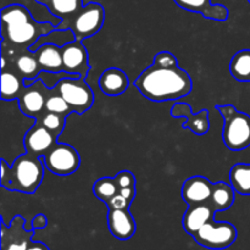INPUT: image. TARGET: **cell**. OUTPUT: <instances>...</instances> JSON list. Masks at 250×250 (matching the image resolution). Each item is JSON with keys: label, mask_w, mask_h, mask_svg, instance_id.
<instances>
[{"label": "cell", "mask_w": 250, "mask_h": 250, "mask_svg": "<svg viewBox=\"0 0 250 250\" xmlns=\"http://www.w3.org/2000/svg\"><path fill=\"white\" fill-rule=\"evenodd\" d=\"M119 185H117L116 180L110 177H103L100 180L95 181L94 186H93V192L97 198H99L103 202H107L111 199L114 195L119 193Z\"/></svg>", "instance_id": "obj_26"}, {"label": "cell", "mask_w": 250, "mask_h": 250, "mask_svg": "<svg viewBox=\"0 0 250 250\" xmlns=\"http://www.w3.org/2000/svg\"><path fill=\"white\" fill-rule=\"evenodd\" d=\"M105 204H106V207L109 208V210H122V209H128L131 203H129L124 195L117 193V194L114 195L111 199L105 202Z\"/></svg>", "instance_id": "obj_33"}, {"label": "cell", "mask_w": 250, "mask_h": 250, "mask_svg": "<svg viewBox=\"0 0 250 250\" xmlns=\"http://www.w3.org/2000/svg\"><path fill=\"white\" fill-rule=\"evenodd\" d=\"M56 138L58 137L46 129L43 125L36 122V125L24 134V150L34 156H43L55 146Z\"/></svg>", "instance_id": "obj_12"}, {"label": "cell", "mask_w": 250, "mask_h": 250, "mask_svg": "<svg viewBox=\"0 0 250 250\" xmlns=\"http://www.w3.org/2000/svg\"><path fill=\"white\" fill-rule=\"evenodd\" d=\"M187 116H189V121H188L187 124L183 125L185 128H189L190 131L197 133L198 136H203V134H205L209 131V112H208L207 110H202V111L198 112L197 115H193L189 106L188 107Z\"/></svg>", "instance_id": "obj_27"}, {"label": "cell", "mask_w": 250, "mask_h": 250, "mask_svg": "<svg viewBox=\"0 0 250 250\" xmlns=\"http://www.w3.org/2000/svg\"><path fill=\"white\" fill-rule=\"evenodd\" d=\"M76 41L75 32L71 28L66 29H59L55 28L54 31L49 32V33L42 36L31 48L28 49L29 51H37L41 46L45 45V44H53V45L59 46V48H63L67 44L72 43Z\"/></svg>", "instance_id": "obj_20"}, {"label": "cell", "mask_w": 250, "mask_h": 250, "mask_svg": "<svg viewBox=\"0 0 250 250\" xmlns=\"http://www.w3.org/2000/svg\"><path fill=\"white\" fill-rule=\"evenodd\" d=\"M34 229H24V219L15 216L10 227L1 222V250H27L32 243Z\"/></svg>", "instance_id": "obj_10"}, {"label": "cell", "mask_w": 250, "mask_h": 250, "mask_svg": "<svg viewBox=\"0 0 250 250\" xmlns=\"http://www.w3.org/2000/svg\"><path fill=\"white\" fill-rule=\"evenodd\" d=\"M105 20V10L98 2H89L84 5L70 22L59 29L71 28L75 32L77 41H83L84 38L94 36L100 31Z\"/></svg>", "instance_id": "obj_5"}, {"label": "cell", "mask_w": 250, "mask_h": 250, "mask_svg": "<svg viewBox=\"0 0 250 250\" xmlns=\"http://www.w3.org/2000/svg\"><path fill=\"white\" fill-rule=\"evenodd\" d=\"M176 4L182 9L192 12H199L207 19L225 21L229 11L222 5H212L210 0H175Z\"/></svg>", "instance_id": "obj_17"}, {"label": "cell", "mask_w": 250, "mask_h": 250, "mask_svg": "<svg viewBox=\"0 0 250 250\" xmlns=\"http://www.w3.org/2000/svg\"><path fill=\"white\" fill-rule=\"evenodd\" d=\"M50 22H38L29 10L21 4H9L1 7L2 41L11 46L29 49L42 36L54 31Z\"/></svg>", "instance_id": "obj_2"}, {"label": "cell", "mask_w": 250, "mask_h": 250, "mask_svg": "<svg viewBox=\"0 0 250 250\" xmlns=\"http://www.w3.org/2000/svg\"><path fill=\"white\" fill-rule=\"evenodd\" d=\"M134 85L144 98L153 102L178 100L192 92V78L185 70L151 65L134 81Z\"/></svg>", "instance_id": "obj_1"}, {"label": "cell", "mask_w": 250, "mask_h": 250, "mask_svg": "<svg viewBox=\"0 0 250 250\" xmlns=\"http://www.w3.org/2000/svg\"><path fill=\"white\" fill-rule=\"evenodd\" d=\"M153 65L159 66V67H176L178 66V61L173 54L168 51H161L155 55Z\"/></svg>", "instance_id": "obj_31"}, {"label": "cell", "mask_w": 250, "mask_h": 250, "mask_svg": "<svg viewBox=\"0 0 250 250\" xmlns=\"http://www.w3.org/2000/svg\"><path fill=\"white\" fill-rule=\"evenodd\" d=\"M45 111L54 112V114L61 115V116L65 117H67L68 115H71L73 112L70 105L67 104V102L55 89L50 90L48 97H46Z\"/></svg>", "instance_id": "obj_28"}, {"label": "cell", "mask_w": 250, "mask_h": 250, "mask_svg": "<svg viewBox=\"0 0 250 250\" xmlns=\"http://www.w3.org/2000/svg\"><path fill=\"white\" fill-rule=\"evenodd\" d=\"M249 2H250V0H249Z\"/></svg>", "instance_id": "obj_37"}, {"label": "cell", "mask_w": 250, "mask_h": 250, "mask_svg": "<svg viewBox=\"0 0 250 250\" xmlns=\"http://www.w3.org/2000/svg\"><path fill=\"white\" fill-rule=\"evenodd\" d=\"M15 65H16V68L20 72V75L23 78H32V80H36L38 73L42 71V67L41 65H39L36 54H34L33 51L29 50L28 53L20 54V55L17 56L16 61H15Z\"/></svg>", "instance_id": "obj_25"}, {"label": "cell", "mask_w": 250, "mask_h": 250, "mask_svg": "<svg viewBox=\"0 0 250 250\" xmlns=\"http://www.w3.org/2000/svg\"><path fill=\"white\" fill-rule=\"evenodd\" d=\"M61 51H62L63 71L78 75L82 78L87 77L90 66L88 61V51L83 46L82 41L76 39L75 42L61 48Z\"/></svg>", "instance_id": "obj_11"}, {"label": "cell", "mask_w": 250, "mask_h": 250, "mask_svg": "<svg viewBox=\"0 0 250 250\" xmlns=\"http://www.w3.org/2000/svg\"><path fill=\"white\" fill-rule=\"evenodd\" d=\"M50 90L44 85L41 80H34V83L29 87H24L23 92L17 99L19 109L26 116L38 120L45 110L46 94Z\"/></svg>", "instance_id": "obj_9"}, {"label": "cell", "mask_w": 250, "mask_h": 250, "mask_svg": "<svg viewBox=\"0 0 250 250\" xmlns=\"http://www.w3.org/2000/svg\"><path fill=\"white\" fill-rule=\"evenodd\" d=\"M46 6L56 17L62 20L60 23L62 24L70 21L84 5L82 4V0H49Z\"/></svg>", "instance_id": "obj_23"}, {"label": "cell", "mask_w": 250, "mask_h": 250, "mask_svg": "<svg viewBox=\"0 0 250 250\" xmlns=\"http://www.w3.org/2000/svg\"><path fill=\"white\" fill-rule=\"evenodd\" d=\"M234 192L236 190L231 185H227L225 182L215 183L209 202L215 212L227 210L232 207V204L234 203Z\"/></svg>", "instance_id": "obj_19"}, {"label": "cell", "mask_w": 250, "mask_h": 250, "mask_svg": "<svg viewBox=\"0 0 250 250\" xmlns=\"http://www.w3.org/2000/svg\"><path fill=\"white\" fill-rule=\"evenodd\" d=\"M27 250H49V248L42 242H32Z\"/></svg>", "instance_id": "obj_36"}, {"label": "cell", "mask_w": 250, "mask_h": 250, "mask_svg": "<svg viewBox=\"0 0 250 250\" xmlns=\"http://www.w3.org/2000/svg\"><path fill=\"white\" fill-rule=\"evenodd\" d=\"M232 77L241 82H250V50L244 49L236 53L229 62Z\"/></svg>", "instance_id": "obj_24"}, {"label": "cell", "mask_w": 250, "mask_h": 250, "mask_svg": "<svg viewBox=\"0 0 250 250\" xmlns=\"http://www.w3.org/2000/svg\"><path fill=\"white\" fill-rule=\"evenodd\" d=\"M115 180H116L120 188L136 187V178L131 171H121L115 176Z\"/></svg>", "instance_id": "obj_32"}, {"label": "cell", "mask_w": 250, "mask_h": 250, "mask_svg": "<svg viewBox=\"0 0 250 250\" xmlns=\"http://www.w3.org/2000/svg\"><path fill=\"white\" fill-rule=\"evenodd\" d=\"M46 225H48V219H46L45 215L38 214L33 217L32 220V229H45Z\"/></svg>", "instance_id": "obj_34"}, {"label": "cell", "mask_w": 250, "mask_h": 250, "mask_svg": "<svg viewBox=\"0 0 250 250\" xmlns=\"http://www.w3.org/2000/svg\"><path fill=\"white\" fill-rule=\"evenodd\" d=\"M215 210L209 203L190 205L189 209L185 212L182 220L183 229L190 236H194L207 222L214 219Z\"/></svg>", "instance_id": "obj_15"}, {"label": "cell", "mask_w": 250, "mask_h": 250, "mask_svg": "<svg viewBox=\"0 0 250 250\" xmlns=\"http://www.w3.org/2000/svg\"><path fill=\"white\" fill-rule=\"evenodd\" d=\"M33 53L38 59L42 70L50 71V72L63 71L62 51L59 46L53 45V44H45Z\"/></svg>", "instance_id": "obj_18"}, {"label": "cell", "mask_w": 250, "mask_h": 250, "mask_svg": "<svg viewBox=\"0 0 250 250\" xmlns=\"http://www.w3.org/2000/svg\"><path fill=\"white\" fill-rule=\"evenodd\" d=\"M212 189H214V183L210 182L208 178L202 176H193L183 182L181 194L182 199L190 207V205L209 203Z\"/></svg>", "instance_id": "obj_13"}, {"label": "cell", "mask_w": 250, "mask_h": 250, "mask_svg": "<svg viewBox=\"0 0 250 250\" xmlns=\"http://www.w3.org/2000/svg\"><path fill=\"white\" fill-rule=\"evenodd\" d=\"M23 77H19L11 71L1 72V100H17L24 89Z\"/></svg>", "instance_id": "obj_21"}, {"label": "cell", "mask_w": 250, "mask_h": 250, "mask_svg": "<svg viewBox=\"0 0 250 250\" xmlns=\"http://www.w3.org/2000/svg\"><path fill=\"white\" fill-rule=\"evenodd\" d=\"M44 165L43 156H34L28 153L17 156L11 165L1 159V187L12 192L33 194L43 181Z\"/></svg>", "instance_id": "obj_3"}, {"label": "cell", "mask_w": 250, "mask_h": 250, "mask_svg": "<svg viewBox=\"0 0 250 250\" xmlns=\"http://www.w3.org/2000/svg\"><path fill=\"white\" fill-rule=\"evenodd\" d=\"M107 225L112 236L120 241H128L136 232V221L128 209L109 210Z\"/></svg>", "instance_id": "obj_14"}, {"label": "cell", "mask_w": 250, "mask_h": 250, "mask_svg": "<svg viewBox=\"0 0 250 250\" xmlns=\"http://www.w3.org/2000/svg\"><path fill=\"white\" fill-rule=\"evenodd\" d=\"M229 185L238 194L250 195V164L239 163L232 166L229 171Z\"/></svg>", "instance_id": "obj_22"}, {"label": "cell", "mask_w": 250, "mask_h": 250, "mask_svg": "<svg viewBox=\"0 0 250 250\" xmlns=\"http://www.w3.org/2000/svg\"><path fill=\"white\" fill-rule=\"evenodd\" d=\"M224 117L222 141L233 151L247 149L250 146V116L238 111L233 105H219L216 107Z\"/></svg>", "instance_id": "obj_4"}, {"label": "cell", "mask_w": 250, "mask_h": 250, "mask_svg": "<svg viewBox=\"0 0 250 250\" xmlns=\"http://www.w3.org/2000/svg\"><path fill=\"white\" fill-rule=\"evenodd\" d=\"M68 77H80V76L73 75V73H70V72H66V71L50 72V71L42 70L41 72L38 73L36 80H41L49 90H53L55 89L56 84H58L61 80H63V78H68Z\"/></svg>", "instance_id": "obj_30"}, {"label": "cell", "mask_w": 250, "mask_h": 250, "mask_svg": "<svg viewBox=\"0 0 250 250\" xmlns=\"http://www.w3.org/2000/svg\"><path fill=\"white\" fill-rule=\"evenodd\" d=\"M66 119L67 117L65 116H61V115L58 114H54V112H48L46 111L45 114L42 115V119L41 125H43L46 129L51 132L53 134H55L56 137H59L61 134V132L63 131V127H65L66 124Z\"/></svg>", "instance_id": "obj_29"}, {"label": "cell", "mask_w": 250, "mask_h": 250, "mask_svg": "<svg viewBox=\"0 0 250 250\" xmlns=\"http://www.w3.org/2000/svg\"><path fill=\"white\" fill-rule=\"evenodd\" d=\"M119 193L121 195H124L129 203H132L134 195H136V187H127V188H120Z\"/></svg>", "instance_id": "obj_35"}, {"label": "cell", "mask_w": 250, "mask_h": 250, "mask_svg": "<svg viewBox=\"0 0 250 250\" xmlns=\"http://www.w3.org/2000/svg\"><path fill=\"white\" fill-rule=\"evenodd\" d=\"M129 85L128 77L122 70L110 67L105 70L99 77V87L104 94L109 97H117L127 90Z\"/></svg>", "instance_id": "obj_16"}, {"label": "cell", "mask_w": 250, "mask_h": 250, "mask_svg": "<svg viewBox=\"0 0 250 250\" xmlns=\"http://www.w3.org/2000/svg\"><path fill=\"white\" fill-rule=\"evenodd\" d=\"M45 167L56 176H70L81 165L80 154L73 146L66 143H56L43 155Z\"/></svg>", "instance_id": "obj_8"}, {"label": "cell", "mask_w": 250, "mask_h": 250, "mask_svg": "<svg viewBox=\"0 0 250 250\" xmlns=\"http://www.w3.org/2000/svg\"><path fill=\"white\" fill-rule=\"evenodd\" d=\"M56 92L67 102L73 112L82 115L92 107L94 95L82 77L63 78L56 84Z\"/></svg>", "instance_id": "obj_6"}, {"label": "cell", "mask_w": 250, "mask_h": 250, "mask_svg": "<svg viewBox=\"0 0 250 250\" xmlns=\"http://www.w3.org/2000/svg\"><path fill=\"white\" fill-rule=\"evenodd\" d=\"M198 244L208 249L221 250L231 247L237 239V229L229 222H216L214 219L193 236Z\"/></svg>", "instance_id": "obj_7"}]
</instances>
